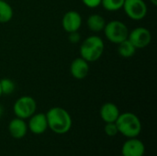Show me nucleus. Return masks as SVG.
<instances>
[{"label": "nucleus", "instance_id": "f257e3e1", "mask_svg": "<svg viewBox=\"0 0 157 156\" xmlns=\"http://www.w3.org/2000/svg\"><path fill=\"white\" fill-rule=\"evenodd\" d=\"M48 129L56 134L67 133L73 125V120L70 113L61 107L51 108L46 113Z\"/></svg>", "mask_w": 157, "mask_h": 156}, {"label": "nucleus", "instance_id": "1a4fd4ad", "mask_svg": "<svg viewBox=\"0 0 157 156\" xmlns=\"http://www.w3.org/2000/svg\"><path fill=\"white\" fill-rule=\"evenodd\" d=\"M83 18L79 12L75 10H69L67 11L62 18V26L63 29L67 32H74L78 31L82 26Z\"/></svg>", "mask_w": 157, "mask_h": 156}, {"label": "nucleus", "instance_id": "ddd939ff", "mask_svg": "<svg viewBox=\"0 0 157 156\" xmlns=\"http://www.w3.org/2000/svg\"><path fill=\"white\" fill-rule=\"evenodd\" d=\"M120 114H121V111H120L118 106L112 102L104 103L101 106L100 110H99L100 118L105 123L116 122Z\"/></svg>", "mask_w": 157, "mask_h": 156}, {"label": "nucleus", "instance_id": "f3484780", "mask_svg": "<svg viewBox=\"0 0 157 156\" xmlns=\"http://www.w3.org/2000/svg\"><path fill=\"white\" fill-rule=\"evenodd\" d=\"M125 0H101L102 7L109 12H115L122 9Z\"/></svg>", "mask_w": 157, "mask_h": 156}, {"label": "nucleus", "instance_id": "7ed1b4c3", "mask_svg": "<svg viewBox=\"0 0 157 156\" xmlns=\"http://www.w3.org/2000/svg\"><path fill=\"white\" fill-rule=\"evenodd\" d=\"M119 133L126 138L138 137L142 132V122L139 117L132 112L121 113L116 120Z\"/></svg>", "mask_w": 157, "mask_h": 156}, {"label": "nucleus", "instance_id": "aec40b11", "mask_svg": "<svg viewBox=\"0 0 157 156\" xmlns=\"http://www.w3.org/2000/svg\"><path fill=\"white\" fill-rule=\"evenodd\" d=\"M80 40H81V35L78 31H74V32L68 33V40L71 43L76 44L80 41Z\"/></svg>", "mask_w": 157, "mask_h": 156}, {"label": "nucleus", "instance_id": "423d86ee", "mask_svg": "<svg viewBox=\"0 0 157 156\" xmlns=\"http://www.w3.org/2000/svg\"><path fill=\"white\" fill-rule=\"evenodd\" d=\"M122 9L129 18L136 21L144 19L148 12L144 0H125Z\"/></svg>", "mask_w": 157, "mask_h": 156}, {"label": "nucleus", "instance_id": "a211bd4d", "mask_svg": "<svg viewBox=\"0 0 157 156\" xmlns=\"http://www.w3.org/2000/svg\"><path fill=\"white\" fill-rule=\"evenodd\" d=\"M0 88L2 95H11L16 89V84L9 78H3L0 80Z\"/></svg>", "mask_w": 157, "mask_h": 156}, {"label": "nucleus", "instance_id": "39448f33", "mask_svg": "<svg viewBox=\"0 0 157 156\" xmlns=\"http://www.w3.org/2000/svg\"><path fill=\"white\" fill-rule=\"evenodd\" d=\"M36 100L30 96H22L18 97L13 105V112L15 116L25 120L36 113Z\"/></svg>", "mask_w": 157, "mask_h": 156}, {"label": "nucleus", "instance_id": "f8f14e48", "mask_svg": "<svg viewBox=\"0 0 157 156\" xmlns=\"http://www.w3.org/2000/svg\"><path fill=\"white\" fill-rule=\"evenodd\" d=\"M7 130H8L10 136L16 140L23 139L29 131L28 124L25 121V120H22L17 117L10 120L7 126Z\"/></svg>", "mask_w": 157, "mask_h": 156}, {"label": "nucleus", "instance_id": "20e7f679", "mask_svg": "<svg viewBox=\"0 0 157 156\" xmlns=\"http://www.w3.org/2000/svg\"><path fill=\"white\" fill-rule=\"evenodd\" d=\"M103 31L106 39L117 45L127 40L130 32L127 25L124 22L117 19L107 22Z\"/></svg>", "mask_w": 157, "mask_h": 156}, {"label": "nucleus", "instance_id": "5701e85b", "mask_svg": "<svg viewBox=\"0 0 157 156\" xmlns=\"http://www.w3.org/2000/svg\"><path fill=\"white\" fill-rule=\"evenodd\" d=\"M150 2L155 6H157V0H150Z\"/></svg>", "mask_w": 157, "mask_h": 156}, {"label": "nucleus", "instance_id": "dca6fc26", "mask_svg": "<svg viewBox=\"0 0 157 156\" xmlns=\"http://www.w3.org/2000/svg\"><path fill=\"white\" fill-rule=\"evenodd\" d=\"M14 16V11L10 4L5 0H0V23L9 22Z\"/></svg>", "mask_w": 157, "mask_h": 156}, {"label": "nucleus", "instance_id": "9b49d317", "mask_svg": "<svg viewBox=\"0 0 157 156\" xmlns=\"http://www.w3.org/2000/svg\"><path fill=\"white\" fill-rule=\"evenodd\" d=\"M89 71V63L82 57H77L72 61L70 65V73L75 79H85L88 75Z\"/></svg>", "mask_w": 157, "mask_h": 156}, {"label": "nucleus", "instance_id": "0eeeda50", "mask_svg": "<svg viewBox=\"0 0 157 156\" xmlns=\"http://www.w3.org/2000/svg\"><path fill=\"white\" fill-rule=\"evenodd\" d=\"M128 40L136 49H144L150 45L152 41V33L147 28L137 27L129 32Z\"/></svg>", "mask_w": 157, "mask_h": 156}, {"label": "nucleus", "instance_id": "393cba45", "mask_svg": "<svg viewBox=\"0 0 157 156\" xmlns=\"http://www.w3.org/2000/svg\"><path fill=\"white\" fill-rule=\"evenodd\" d=\"M116 156H122V155H121H121H116Z\"/></svg>", "mask_w": 157, "mask_h": 156}, {"label": "nucleus", "instance_id": "6e6552de", "mask_svg": "<svg viewBox=\"0 0 157 156\" xmlns=\"http://www.w3.org/2000/svg\"><path fill=\"white\" fill-rule=\"evenodd\" d=\"M145 154V145L144 143L135 138H127L121 147V155L122 156H144Z\"/></svg>", "mask_w": 157, "mask_h": 156}, {"label": "nucleus", "instance_id": "b1692460", "mask_svg": "<svg viewBox=\"0 0 157 156\" xmlns=\"http://www.w3.org/2000/svg\"><path fill=\"white\" fill-rule=\"evenodd\" d=\"M2 96H3V95H2V91H1V88H0V97H1Z\"/></svg>", "mask_w": 157, "mask_h": 156}, {"label": "nucleus", "instance_id": "a878e982", "mask_svg": "<svg viewBox=\"0 0 157 156\" xmlns=\"http://www.w3.org/2000/svg\"><path fill=\"white\" fill-rule=\"evenodd\" d=\"M17 156H18V155H17Z\"/></svg>", "mask_w": 157, "mask_h": 156}, {"label": "nucleus", "instance_id": "4468645a", "mask_svg": "<svg viewBox=\"0 0 157 156\" xmlns=\"http://www.w3.org/2000/svg\"><path fill=\"white\" fill-rule=\"evenodd\" d=\"M106 23L107 22L104 17L99 14H92L86 19V26L88 29L94 33H98L103 31Z\"/></svg>", "mask_w": 157, "mask_h": 156}, {"label": "nucleus", "instance_id": "6ab92c4d", "mask_svg": "<svg viewBox=\"0 0 157 156\" xmlns=\"http://www.w3.org/2000/svg\"><path fill=\"white\" fill-rule=\"evenodd\" d=\"M104 132L106 133L107 136L109 137H115L118 133V127L116 125V122H109V123H105L104 126Z\"/></svg>", "mask_w": 157, "mask_h": 156}, {"label": "nucleus", "instance_id": "2eb2a0df", "mask_svg": "<svg viewBox=\"0 0 157 156\" xmlns=\"http://www.w3.org/2000/svg\"><path fill=\"white\" fill-rule=\"evenodd\" d=\"M136 48L132 44V42L127 39L122 42L118 44V53L123 58H131L136 52Z\"/></svg>", "mask_w": 157, "mask_h": 156}, {"label": "nucleus", "instance_id": "f03ea898", "mask_svg": "<svg viewBox=\"0 0 157 156\" xmlns=\"http://www.w3.org/2000/svg\"><path fill=\"white\" fill-rule=\"evenodd\" d=\"M104 51V40L98 35H91L86 38L79 48L80 57L88 63H95L98 61L101 58Z\"/></svg>", "mask_w": 157, "mask_h": 156}, {"label": "nucleus", "instance_id": "412c9836", "mask_svg": "<svg viewBox=\"0 0 157 156\" xmlns=\"http://www.w3.org/2000/svg\"><path fill=\"white\" fill-rule=\"evenodd\" d=\"M82 3L89 8H96L101 5V0H81Z\"/></svg>", "mask_w": 157, "mask_h": 156}, {"label": "nucleus", "instance_id": "4be33fe9", "mask_svg": "<svg viewBox=\"0 0 157 156\" xmlns=\"http://www.w3.org/2000/svg\"><path fill=\"white\" fill-rule=\"evenodd\" d=\"M3 113H4V108L0 105V118L2 117V115H3Z\"/></svg>", "mask_w": 157, "mask_h": 156}, {"label": "nucleus", "instance_id": "9d476101", "mask_svg": "<svg viewBox=\"0 0 157 156\" xmlns=\"http://www.w3.org/2000/svg\"><path fill=\"white\" fill-rule=\"evenodd\" d=\"M28 120V130L31 133L35 135H40L48 130V123L45 113H34Z\"/></svg>", "mask_w": 157, "mask_h": 156}]
</instances>
